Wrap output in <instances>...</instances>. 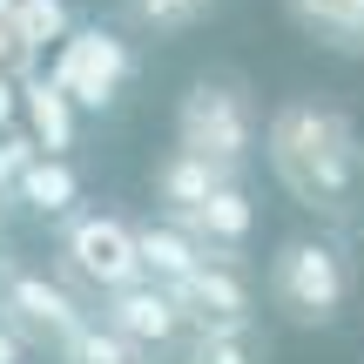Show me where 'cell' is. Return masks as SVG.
Returning a JSON list of instances; mask_svg holds the SVG:
<instances>
[{
	"instance_id": "cell-1",
	"label": "cell",
	"mask_w": 364,
	"mask_h": 364,
	"mask_svg": "<svg viewBox=\"0 0 364 364\" xmlns=\"http://www.w3.org/2000/svg\"><path fill=\"white\" fill-rule=\"evenodd\" d=\"M263 162L297 209L338 223L364 189V129L324 95H284L263 122Z\"/></svg>"
},
{
	"instance_id": "cell-8",
	"label": "cell",
	"mask_w": 364,
	"mask_h": 364,
	"mask_svg": "<svg viewBox=\"0 0 364 364\" xmlns=\"http://www.w3.org/2000/svg\"><path fill=\"white\" fill-rule=\"evenodd\" d=\"M102 324H115L122 338L142 344L149 358H169V351H182V338H189L176 290L156 284V277H142V284H129V290H115V297H102Z\"/></svg>"
},
{
	"instance_id": "cell-2",
	"label": "cell",
	"mask_w": 364,
	"mask_h": 364,
	"mask_svg": "<svg viewBox=\"0 0 364 364\" xmlns=\"http://www.w3.org/2000/svg\"><path fill=\"white\" fill-rule=\"evenodd\" d=\"M263 297L290 331H331L351 304V263L331 236H284L263 270Z\"/></svg>"
},
{
	"instance_id": "cell-10",
	"label": "cell",
	"mask_w": 364,
	"mask_h": 364,
	"mask_svg": "<svg viewBox=\"0 0 364 364\" xmlns=\"http://www.w3.org/2000/svg\"><path fill=\"white\" fill-rule=\"evenodd\" d=\"M169 223H182V230H189L196 243H209V250H243L250 230H257V203L243 196V182H223L209 203L182 209V216H169Z\"/></svg>"
},
{
	"instance_id": "cell-19",
	"label": "cell",
	"mask_w": 364,
	"mask_h": 364,
	"mask_svg": "<svg viewBox=\"0 0 364 364\" xmlns=\"http://www.w3.org/2000/svg\"><path fill=\"white\" fill-rule=\"evenodd\" d=\"M0 364H27V338L7 324V317H0Z\"/></svg>"
},
{
	"instance_id": "cell-14",
	"label": "cell",
	"mask_w": 364,
	"mask_h": 364,
	"mask_svg": "<svg viewBox=\"0 0 364 364\" xmlns=\"http://www.w3.org/2000/svg\"><path fill=\"white\" fill-rule=\"evenodd\" d=\"M14 196H21L34 216H68L81 203V182L68 169V156H27L21 176H14Z\"/></svg>"
},
{
	"instance_id": "cell-5",
	"label": "cell",
	"mask_w": 364,
	"mask_h": 364,
	"mask_svg": "<svg viewBox=\"0 0 364 364\" xmlns=\"http://www.w3.org/2000/svg\"><path fill=\"white\" fill-rule=\"evenodd\" d=\"M48 75L61 81L68 95H75V108L102 115V108H115L122 88H129V75H135V48L115 34V27H95V21H88V27H75V34L54 48Z\"/></svg>"
},
{
	"instance_id": "cell-3",
	"label": "cell",
	"mask_w": 364,
	"mask_h": 364,
	"mask_svg": "<svg viewBox=\"0 0 364 364\" xmlns=\"http://www.w3.org/2000/svg\"><path fill=\"white\" fill-rule=\"evenodd\" d=\"M263 142V122H257V102L236 75H196L176 102V149L216 162V169L243 176L250 156Z\"/></svg>"
},
{
	"instance_id": "cell-18",
	"label": "cell",
	"mask_w": 364,
	"mask_h": 364,
	"mask_svg": "<svg viewBox=\"0 0 364 364\" xmlns=\"http://www.w3.org/2000/svg\"><path fill=\"white\" fill-rule=\"evenodd\" d=\"M122 14L142 34H189V27H203L216 14V0H122Z\"/></svg>"
},
{
	"instance_id": "cell-16",
	"label": "cell",
	"mask_w": 364,
	"mask_h": 364,
	"mask_svg": "<svg viewBox=\"0 0 364 364\" xmlns=\"http://www.w3.org/2000/svg\"><path fill=\"white\" fill-rule=\"evenodd\" d=\"M182 364H270L257 324H223V331H189L182 338Z\"/></svg>"
},
{
	"instance_id": "cell-21",
	"label": "cell",
	"mask_w": 364,
	"mask_h": 364,
	"mask_svg": "<svg viewBox=\"0 0 364 364\" xmlns=\"http://www.w3.org/2000/svg\"><path fill=\"white\" fill-rule=\"evenodd\" d=\"M7 14H14V0H0V21H7Z\"/></svg>"
},
{
	"instance_id": "cell-12",
	"label": "cell",
	"mask_w": 364,
	"mask_h": 364,
	"mask_svg": "<svg viewBox=\"0 0 364 364\" xmlns=\"http://www.w3.org/2000/svg\"><path fill=\"white\" fill-rule=\"evenodd\" d=\"M223 182H236V176L216 169V162H203V156H189V149H169L162 169H156V203H162V216H182V209L209 203Z\"/></svg>"
},
{
	"instance_id": "cell-6",
	"label": "cell",
	"mask_w": 364,
	"mask_h": 364,
	"mask_svg": "<svg viewBox=\"0 0 364 364\" xmlns=\"http://www.w3.org/2000/svg\"><path fill=\"white\" fill-rule=\"evenodd\" d=\"M0 317L27 338V351H54V358H61L68 344H75V331L88 324V311H81L61 284H48L41 270H27V263H0Z\"/></svg>"
},
{
	"instance_id": "cell-4",
	"label": "cell",
	"mask_w": 364,
	"mask_h": 364,
	"mask_svg": "<svg viewBox=\"0 0 364 364\" xmlns=\"http://www.w3.org/2000/svg\"><path fill=\"white\" fill-rule=\"evenodd\" d=\"M61 270L75 277L81 290H95V297H115V290H129V284L149 277L142 230H135L129 216H115V209H81L61 230Z\"/></svg>"
},
{
	"instance_id": "cell-7",
	"label": "cell",
	"mask_w": 364,
	"mask_h": 364,
	"mask_svg": "<svg viewBox=\"0 0 364 364\" xmlns=\"http://www.w3.org/2000/svg\"><path fill=\"white\" fill-rule=\"evenodd\" d=\"M176 304L189 331H223V324H257V297H250V277L236 263V250H209L189 277H176Z\"/></svg>"
},
{
	"instance_id": "cell-17",
	"label": "cell",
	"mask_w": 364,
	"mask_h": 364,
	"mask_svg": "<svg viewBox=\"0 0 364 364\" xmlns=\"http://www.w3.org/2000/svg\"><path fill=\"white\" fill-rule=\"evenodd\" d=\"M61 364H156L142 351V344H129L115 324H102V317H88V324L75 331V344L61 351Z\"/></svg>"
},
{
	"instance_id": "cell-15",
	"label": "cell",
	"mask_w": 364,
	"mask_h": 364,
	"mask_svg": "<svg viewBox=\"0 0 364 364\" xmlns=\"http://www.w3.org/2000/svg\"><path fill=\"white\" fill-rule=\"evenodd\" d=\"M203 257H209V243H196L182 223H169V216H162V223H142V263H149V277H156V284L189 277Z\"/></svg>"
},
{
	"instance_id": "cell-11",
	"label": "cell",
	"mask_w": 364,
	"mask_h": 364,
	"mask_svg": "<svg viewBox=\"0 0 364 364\" xmlns=\"http://www.w3.org/2000/svg\"><path fill=\"white\" fill-rule=\"evenodd\" d=\"M284 14L304 41L364 61V0H284Z\"/></svg>"
},
{
	"instance_id": "cell-13",
	"label": "cell",
	"mask_w": 364,
	"mask_h": 364,
	"mask_svg": "<svg viewBox=\"0 0 364 364\" xmlns=\"http://www.w3.org/2000/svg\"><path fill=\"white\" fill-rule=\"evenodd\" d=\"M68 34H75L68 0H14V14H7V48L21 54V61H41V54L61 48Z\"/></svg>"
},
{
	"instance_id": "cell-20",
	"label": "cell",
	"mask_w": 364,
	"mask_h": 364,
	"mask_svg": "<svg viewBox=\"0 0 364 364\" xmlns=\"http://www.w3.org/2000/svg\"><path fill=\"white\" fill-rule=\"evenodd\" d=\"M14 122H21V88L0 75V129H14Z\"/></svg>"
},
{
	"instance_id": "cell-9",
	"label": "cell",
	"mask_w": 364,
	"mask_h": 364,
	"mask_svg": "<svg viewBox=\"0 0 364 364\" xmlns=\"http://www.w3.org/2000/svg\"><path fill=\"white\" fill-rule=\"evenodd\" d=\"M75 95L61 88L54 75H27L21 81V122H27V142L41 156H68L75 149Z\"/></svg>"
}]
</instances>
